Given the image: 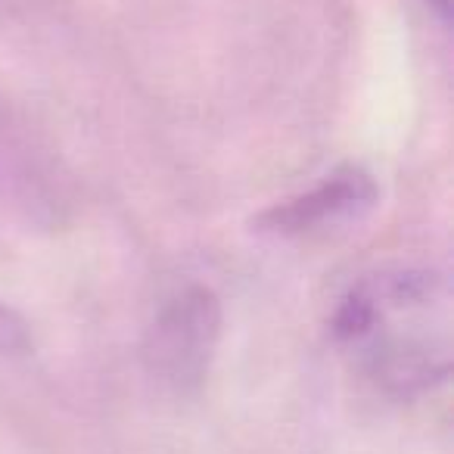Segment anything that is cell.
<instances>
[{
	"mask_svg": "<svg viewBox=\"0 0 454 454\" xmlns=\"http://www.w3.org/2000/svg\"><path fill=\"white\" fill-rule=\"evenodd\" d=\"M333 336L389 395L435 389L451 377L448 280L435 271L377 274L342 299Z\"/></svg>",
	"mask_w": 454,
	"mask_h": 454,
	"instance_id": "obj_1",
	"label": "cell"
},
{
	"mask_svg": "<svg viewBox=\"0 0 454 454\" xmlns=\"http://www.w3.org/2000/svg\"><path fill=\"white\" fill-rule=\"evenodd\" d=\"M224 311L215 290L193 284L159 309L144 333L140 358L153 380L175 395H190L206 383L221 342Z\"/></svg>",
	"mask_w": 454,
	"mask_h": 454,
	"instance_id": "obj_2",
	"label": "cell"
},
{
	"mask_svg": "<svg viewBox=\"0 0 454 454\" xmlns=\"http://www.w3.org/2000/svg\"><path fill=\"white\" fill-rule=\"evenodd\" d=\"M377 200L380 187L371 171L361 165H342L309 193H299L262 212L255 218V227L274 237H305L358 221L377 206Z\"/></svg>",
	"mask_w": 454,
	"mask_h": 454,
	"instance_id": "obj_3",
	"label": "cell"
},
{
	"mask_svg": "<svg viewBox=\"0 0 454 454\" xmlns=\"http://www.w3.org/2000/svg\"><path fill=\"white\" fill-rule=\"evenodd\" d=\"M35 346L32 330H28L26 317L16 315L10 305L0 302V358H13V355H26Z\"/></svg>",
	"mask_w": 454,
	"mask_h": 454,
	"instance_id": "obj_4",
	"label": "cell"
},
{
	"mask_svg": "<svg viewBox=\"0 0 454 454\" xmlns=\"http://www.w3.org/2000/svg\"><path fill=\"white\" fill-rule=\"evenodd\" d=\"M429 4H433L435 13H439L442 20L448 22V16H451V0H429Z\"/></svg>",
	"mask_w": 454,
	"mask_h": 454,
	"instance_id": "obj_5",
	"label": "cell"
}]
</instances>
